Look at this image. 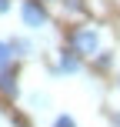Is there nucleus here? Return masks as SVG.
I'll use <instances>...</instances> for the list:
<instances>
[{"mask_svg": "<svg viewBox=\"0 0 120 127\" xmlns=\"http://www.w3.org/2000/svg\"><path fill=\"white\" fill-rule=\"evenodd\" d=\"M53 70H57V74H77V70H80L77 54H73V50H63V54H60V64H57Z\"/></svg>", "mask_w": 120, "mask_h": 127, "instance_id": "7ed1b4c3", "label": "nucleus"}, {"mask_svg": "<svg viewBox=\"0 0 120 127\" xmlns=\"http://www.w3.org/2000/svg\"><path fill=\"white\" fill-rule=\"evenodd\" d=\"M10 10V0H0V13H7Z\"/></svg>", "mask_w": 120, "mask_h": 127, "instance_id": "0eeeda50", "label": "nucleus"}, {"mask_svg": "<svg viewBox=\"0 0 120 127\" xmlns=\"http://www.w3.org/2000/svg\"><path fill=\"white\" fill-rule=\"evenodd\" d=\"M17 57L13 54V47H10V40H0V74H3L7 67H10V60Z\"/></svg>", "mask_w": 120, "mask_h": 127, "instance_id": "20e7f679", "label": "nucleus"}, {"mask_svg": "<svg viewBox=\"0 0 120 127\" xmlns=\"http://www.w3.org/2000/svg\"><path fill=\"white\" fill-rule=\"evenodd\" d=\"M114 127H120V114H117V117H114Z\"/></svg>", "mask_w": 120, "mask_h": 127, "instance_id": "6e6552de", "label": "nucleus"}, {"mask_svg": "<svg viewBox=\"0 0 120 127\" xmlns=\"http://www.w3.org/2000/svg\"><path fill=\"white\" fill-rule=\"evenodd\" d=\"M20 17H24V24L30 27V30L47 27V10L37 3V0H24V3H20Z\"/></svg>", "mask_w": 120, "mask_h": 127, "instance_id": "f03ea898", "label": "nucleus"}, {"mask_svg": "<svg viewBox=\"0 0 120 127\" xmlns=\"http://www.w3.org/2000/svg\"><path fill=\"white\" fill-rule=\"evenodd\" d=\"M70 50L80 54V57H90V54H100V33L94 27H77L70 33Z\"/></svg>", "mask_w": 120, "mask_h": 127, "instance_id": "f257e3e1", "label": "nucleus"}, {"mask_svg": "<svg viewBox=\"0 0 120 127\" xmlns=\"http://www.w3.org/2000/svg\"><path fill=\"white\" fill-rule=\"evenodd\" d=\"M53 127H77V121H73L70 114H60L57 121H53Z\"/></svg>", "mask_w": 120, "mask_h": 127, "instance_id": "423d86ee", "label": "nucleus"}, {"mask_svg": "<svg viewBox=\"0 0 120 127\" xmlns=\"http://www.w3.org/2000/svg\"><path fill=\"white\" fill-rule=\"evenodd\" d=\"M10 47H13V54H17V57H30L33 54V44L27 37H17V40H10Z\"/></svg>", "mask_w": 120, "mask_h": 127, "instance_id": "39448f33", "label": "nucleus"}]
</instances>
